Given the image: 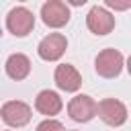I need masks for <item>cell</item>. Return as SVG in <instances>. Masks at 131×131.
<instances>
[{"label": "cell", "instance_id": "1", "mask_svg": "<svg viewBox=\"0 0 131 131\" xmlns=\"http://www.w3.org/2000/svg\"><path fill=\"white\" fill-rule=\"evenodd\" d=\"M123 63H125V57L121 51L113 49V47H106L102 49L96 59H94V70L98 76L102 78H117L121 72H123Z\"/></svg>", "mask_w": 131, "mask_h": 131}, {"label": "cell", "instance_id": "2", "mask_svg": "<svg viewBox=\"0 0 131 131\" xmlns=\"http://www.w3.org/2000/svg\"><path fill=\"white\" fill-rule=\"evenodd\" d=\"M35 27V16L25 6H14L6 16V29L14 37H27Z\"/></svg>", "mask_w": 131, "mask_h": 131}, {"label": "cell", "instance_id": "3", "mask_svg": "<svg viewBox=\"0 0 131 131\" xmlns=\"http://www.w3.org/2000/svg\"><path fill=\"white\" fill-rule=\"evenodd\" d=\"M0 115H2V121L8 127H14V129L25 127L31 121V117H33L31 106L27 102H23V100H8V102H4L2 108H0Z\"/></svg>", "mask_w": 131, "mask_h": 131}, {"label": "cell", "instance_id": "4", "mask_svg": "<svg viewBox=\"0 0 131 131\" xmlns=\"http://www.w3.org/2000/svg\"><path fill=\"white\" fill-rule=\"evenodd\" d=\"M68 115L76 123H88L96 117V100L88 94H76L68 102Z\"/></svg>", "mask_w": 131, "mask_h": 131}, {"label": "cell", "instance_id": "5", "mask_svg": "<svg viewBox=\"0 0 131 131\" xmlns=\"http://www.w3.org/2000/svg\"><path fill=\"white\" fill-rule=\"evenodd\" d=\"M96 115L111 127H121L127 121V106L117 98H104L96 104Z\"/></svg>", "mask_w": 131, "mask_h": 131}, {"label": "cell", "instance_id": "6", "mask_svg": "<svg viewBox=\"0 0 131 131\" xmlns=\"http://www.w3.org/2000/svg\"><path fill=\"white\" fill-rule=\"evenodd\" d=\"M41 18L51 29H61L70 20V8L61 0H47L41 6Z\"/></svg>", "mask_w": 131, "mask_h": 131}, {"label": "cell", "instance_id": "7", "mask_svg": "<svg viewBox=\"0 0 131 131\" xmlns=\"http://www.w3.org/2000/svg\"><path fill=\"white\" fill-rule=\"evenodd\" d=\"M66 49H68L66 35H61V33H49L47 37L41 39V43L37 47V53L45 61H57L66 53Z\"/></svg>", "mask_w": 131, "mask_h": 131}, {"label": "cell", "instance_id": "8", "mask_svg": "<svg viewBox=\"0 0 131 131\" xmlns=\"http://www.w3.org/2000/svg\"><path fill=\"white\" fill-rule=\"evenodd\" d=\"M86 27L94 35H108L115 29V16L102 6H92L86 16Z\"/></svg>", "mask_w": 131, "mask_h": 131}, {"label": "cell", "instance_id": "9", "mask_svg": "<svg viewBox=\"0 0 131 131\" xmlns=\"http://www.w3.org/2000/svg\"><path fill=\"white\" fill-rule=\"evenodd\" d=\"M53 80H55V86L59 90H63V92H76L82 86V76L72 63L57 66L55 74H53Z\"/></svg>", "mask_w": 131, "mask_h": 131}, {"label": "cell", "instance_id": "10", "mask_svg": "<svg viewBox=\"0 0 131 131\" xmlns=\"http://www.w3.org/2000/svg\"><path fill=\"white\" fill-rule=\"evenodd\" d=\"M35 108L41 113V115H45V117H53V115H57L61 108H63V100H61V96L57 94V92H53V90H41L39 94H37V98H35Z\"/></svg>", "mask_w": 131, "mask_h": 131}, {"label": "cell", "instance_id": "11", "mask_svg": "<svg viewBox=\"0 0 131 131\" xmlns=\"http://www.w3.org/2000/svg\"><path fill=\"white\" fill-rule=\"evenodd\" d=\"M8 78L12 80H25L29 74H31V59L25 55V53H12L8 59H6V66H4Z\"/></svg>", "mask_w": 131, "mask_h": 131}, {"label": "cell", "instance_id": "12", "mask_svg": "<svg viewBox=\"0 0 131 131\" xmlns=\"http://www.w3.org/2000/svg\"><path fill=\"white\" fill-rule=\"evenodd\" d=\"M35 131H63V125L59 121H55V119H45V121H41L37 125Z\"/></svg>", "mask_w": 131, "mask_h": 131}, {"label": "cell", "instance_id": "13", "mask_svg": "<svg viewBox=\"0 0 131 131\" xmlns=\"http://www.w3.org/2000/svg\"><path fill=\"white\" fill-rule=\"evenodd\" d=\"M106 6H111V8H119V10H125V8H129V2H125V4H113V0H106Z\"/></svg>", "mask_w": 131, "mask_h": 131}, {"label": "cell", "instance_id": "14", "mask_svg": "<svg viewBox=\"0 0 131 131\" xmlns=\"http://www.w3.org/2000/svg\"><path fill=\"white\" fill-rule=\"evenodd\" d=\"M63 131H68V129H63Z\"/></svg>", "mask_w": 131, "mask_h": 131}]
</instances>
